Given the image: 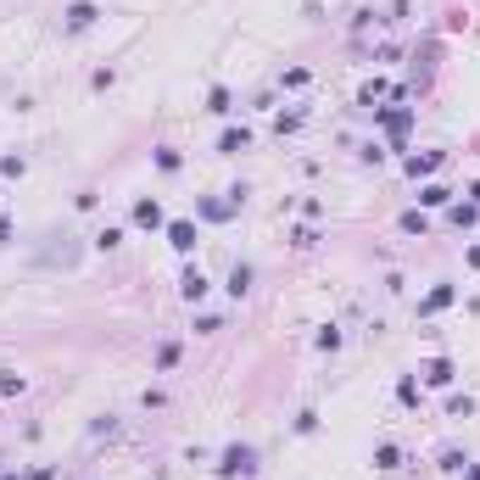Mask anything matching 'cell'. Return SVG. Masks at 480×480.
I'll return each mask as SVG.
<instances>
[{"label":"cell","instance_id":"83f0119b","mask_svg":"<svg viewBox=\"0 0 480 480\" xmlns=\"http://www.w3.org/2000/svg\"><path fill=\"white\" fill-rule=\"evenodd\" d=\"M469 480H480V464H469Z\"/></svg>","mask_w":480,"mask_h":480},{"label":"cell","instance_id":"30bf717a","mask_svg":"<svg viewBox=\"0 0 480 480\" xmlns=\"http://www.w3.org/2000/svg\"><path fill=\"white\" fill-rule=\"evenodd\" d=\"M207 112H218V118H224V112H235V95H229L224 84H218V89L207 95Z\"/></svg>","mask_w":480,"mask_h":480},{"label":"cell","instance_id":"e0dca14e","mask_svg":"<svg viewBox=\"0 0 480 480\" xmlns=\"http://www.w3.org/2000/svg\"><path fill=\"white\" fill-rule=\"evenodd\" d=\"M475 218H480V207H475V201H464V207H453V224H458V229H469Z\"/></svg>","mask_w":480,"mask_h":480},{"label":"cell","instance_id":"2e32d148","mask_svg":"<svg viewBox=\"0 0 480 480\" xmlns=\"http://www.w3.org/2000/svg\"><path fill=\"white\" fill-rule=\"evenodd\" d=\"M179 162H184V157H179L173 146H157V168H162V173H179Z\"/></svg>","mask_w":480,"mask_h":480},{"label":"cell","instance_id":"484cf974","mask_svg":"<svg viewBox=\"0 0 480 480\" xmlns=\"http://www.w3.org/2000/svg\"><path fill=\"white\" fill-rule=\"evenodd\" d=\"M469 268H480V246H469Z\"/></svg>","mask_w":480,"mask_h":480},{"label":"cell","instance_id":"7c38bea8","mask_svg":"<svg viewBox=\"0 0 480 480\" xmlns=\"http://www.w3.org/2000/svg\"><path fill=\"white\" fill-rule=\"evenodd\" d=\"M246 291H251V268L235 263V274H229V296H246Z\"/></svg>","mask_w":480,"mask_h":480},{"label":"cell","instance_id":"8fae6325","mask_svg":"<svg viewBox=\"0 0 480 480\" xmlns=\"http://www.w3.org/2000/svg\"><path fill=\"white\" fill-rule=\"evenodd\" d=\"M419 201H424V207H447V201H453V190H447V184H424V190H419Z\"/></svg>","mask_w":480,"mask_h":480},{"label":"cell","instance_id":"d4e9b609","mask_svg":"<svg viewBox=\"0 0 480 480\" xmlns=\"http://www.w3.org/2000/svg\"><path fill=\"white\" fill-rule=\"evenodd\" d=\"M118 240H123V229H112V224H106V229H101V235H95V246H106V251H112V246H118Z\"/></svg>","mask_w":480,"mask_h":480},{"label":"cell","instance_id":"d6986e66","mask_svg":"<svg viewBox=\"0 0 480 480\" xmlns=\"http://www.w3.org/2000/svg\"><path fill=\"white\" fill-rule=\"evenodd\" d=\"M397 402H402V408H413V402H419V386H413V380H397Z\"/></svg>","mask_w":480,"mask_h":480},{"label":"cell","instance_id":"ffe728a7","mask_svg":"<svg viewBox=\"0 0 480 480\" xmlns=\"http://www.w3.org/2000/svg\"><path fill=\"white\" fill-rule=\"evenodd\" d=\"M402 229H408V235H424L430 224H424V213H402Z\"/></svg>","mask_w":480,"mask_h":480},{"label":"cell","instance_id":"52a82bcc","mask_svg":"<svg viewBox=\"0 0 480 480\" xmlns=\"http://www.w3.org/2000/svg\"><path fill=\"white\" fill-rule=\"evenodd\" d=\"M453 296H458L453 285H436V291H430V296L419 302V313H441V308H453Z\"/></svg>","mask_w":480,"mask_h":480},{"label":"cell","instance_id":"44dd1931","mask_svg":"<svg viewBox=\"0 0 480 480\" xmlns=\"http://www.w3.org/2000/svg\"><path fill=\"white\" fill-rule=\"evenodd\" d=\"M464 464H469V458H464V453H441V464H436V469H447V475H458V469H464Z\"/></svg>","mask_w":480,"mask_h":480},{"label":"cell","instance_id":"603a6c76","mask_svg":"<svg viewBox=\"0 0 480 480\" xmlns=\"http://www.w3.org/2000/svg\"><path fill=\"white\" fill-rule=\"evenodd\" d=\"M447 413H453V419H469V413H475V402H469V397H453V402H447Z\"/></svg>","mask_w":480,"mask_h":480},{"label":"cell","instance_id":"9a60e30c","mask_svg":"<svg viewBox=\"0 0 480 480\" xmlns=\"http://www.w3.org/2000/svg\"><path fill=\"white\" fill-rule=\"evenodd\" d=\"M296 129H302V112H279L274 118V134H296Z\"/></svg>","mask_w":480,"mask_h":480},{"label":"cell","instance_id":"7402d4cb","mask_svg":"<svg viewBox=\"0 0 480 480\" xmlns=\"http://www.w3.org/2000/svg\"><path fill=\"white\" fill-rule=\"evenodd\" d=\"M319 346H324V352H335V346H341V329H335V324H324V329H319Z\"/></svg>","mask_w":480,"mask_h":480},{"label":"cell","instance_id":"9c48e42d","mask_svg":"<svg viewBox=\"0 0 480 480\" xmlns=\"http://www.w3.org/2000/svg\"><path fill=\"white\" fill-rule=\"evenodd\" d=\"M246 146H251V134H246V129H224V140H218V151H224V157H235V151H246Z\"/></svg>","mask_w":480,"mask_h":480},{"label":"cell","instance_id":"cb8c5ba5","mask_svg":"<svg viewBox=\"0 0 480 480\" xmlns=\"http://www.w3.org/2000/svg\"><path fill=\"white\" fill-rule=\"evenodd\" d=\"M23 168H28V162H23V157H0V173H6V179H17Z\"/></svg>","mask_w":480,"mask_h":480},{"label":"cell","instance_id":"5b68a950","mask_svg":"<svg viewBox=\"0 0 480 480\" xmlns=\"http://www.w3.org/2000/svg\"><path fill=\"white\" fill-rule=\"evenodd\" d=\"M95 17H101V11H95L89 0H73V6H68V28H73V34H84V28H95Z\"/></svg>","mask_w":480,"mask_h":480},{"label":"cell","instance_id":"ba28073f","mask_svg":"<svg viewBox=\"0 0 480 480\" xmlns=\"http://www.w3.org/2000/svg\"><path fill=\"white\" fill-rule=\"evenodd\" d=\"M424 380H430V386H453V363H447V358H430V363H424Z\"/></svg>","mask_w":480,"mask_h":480},{"label":"cell","instance_id":"277c9868","mask_svg":"<svg viewBox=\"0 0 480 480\" xmlns=\"http://www.w3.org/2000/svg\"><path fill=\"white\" fill-rule=\"evenodd\" d=\"M447 162V151H419V157H408L402 168H408V179H424V173H436Z\"/></svg>","mask_w":480,"mask_h":480},{"label":"cell","instance_id":"5bb4252c","mask_svg":"<svg viewBox=\"0 0 480 480\" xmlns=\"http://www.w3.org/2000/svg\"><path fill=\"white\" fill-rule=\"evenodd\" d=\"M374 464H380V469H397V464H402V453L391 447V441H380V447H374Z\"/></svg>","mask_w":480,"mask_h":480},{"label":"cell","instance_id":"7a4b0ae2","mask_svg":"<svg viewBox=\"0 0 480 480\" xmlns=\"http://www.w3.org/2000/svg\"><path fill=\"white\" fill-rule=\"evenodd\" d=\"M207 291H213V285H207V274H201V268H196V263H190V268H184V274H179V296H184V302H201V296H207Z\"/></svg>","mask_w":480,"mask_h":480},{"label":"cell","instance_id":"ac0fdd59","mask_svg":"<svg viewBox=\"0 0 480 480\" xmlns=\"http://www.w3.org/2000/svg\"><path fill=\"white\" fill-rule=\"evenodd\" d=\"M179 363V341H162L157 346V369H173Z\"/></svg>","mask_w":480,"mask_h":480},{"label":"cell","instance_id":"4316f807","mask_svg":"<svg viewBox=\"0 0 480 480\" xmlns=\"http://www.w3.org/2000/svg\"><path fill=\"white\" fill-rule=\"evenodd\" d=\"M469 201H475V207H480V179H475V184H469Z\"/></svg>","mask_w":480,"mask_h":480},{"label":"cell","instance_id":"6da1fadb","mask_svg":"<svg viewBox=\"0 0 480 480\" xmlns=\"http://www.w3.org/2000/svg\"><path fill=\"white\" fill-rule=\"evenodd\" d=\"M218 475H224V480H235V475H257V447H246V441L224 447V458H218Z\"/></svg>","mask_w":480,"mask_h":480},{"label":"cell","instance_id":"4fadbf2b","mask_svg":"<svg viewBox=\"0 0 480 480\" xmlns=\"http://www.w3.org/2000/svg\"><path fill=\"white\" fill-rule=\"evenodd\" d=\"M235 213V201H201V218H213V224H224Z\"/></svg>","mask_w":480,"mask_h":480},{"label":"cell","instance_id":"3957f363","mask_svg":"<svg viewBox=\"0 0 480 480\" xmlns=\"http://www.w3.org/2000/svg\"><path fill=\"white\" fill-rule=\"evenodd\" d=\"M168 246H173V251H196V224H190V218H173V224H168Z\"/></svg>","mask_w":480,"mask_h":480},{"label":"cell","instance_id":"8992f818","mask_svg":"<svg viewBox=\"0 0 480 480\" xmlns=\"http://www.w3.org/2000/svg\"><path fill=\"white\" fill-rule=\"evenodd\" d=\"M134 224H140V229H162V207L151 201V196H140V201H134Z\"/></svg>","mask_w":480,"mask_h":480}]
</instances>
